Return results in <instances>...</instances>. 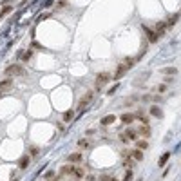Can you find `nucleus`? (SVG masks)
I'll return each mask as SVG.
<instances>
[{"mask_svg": "<svg viewBox=\"0 0 181 181\" xmlns=\"http://www.w3.org/2000/svg\"><path fill=\"white\" fill-rule=\"evenodd\" d=\"M6 76H9V78H13V76H22L24 73H25V69L22 67L20 63H11V65H7L6 67Z\"/></svg>", "mask_w": 181, "mask_h": 181, "instance_id": "nucleus-1", "label": "nucleus"}, {"mask_svg": "<svg viewBox=\"0 0 181 181\" xmlns=\"http://www.w3.org/2000/svg\"><path fill=\"white\" fill-rule=\"evenodd\" d=\"M111 80H112V76H111L109 73H100V74L96 76V80H94V89H96V91H100L101 87H103V85H107Z\"/></svg>", "mask_w": 181, "mask_h": 181, "instance_id": "nucleus-2", "label": "nucleus"}, {"mask_svg": "<svg viewBox=\"0 0 181 181\" xmlns=\"http://www.w3.org/2000/svg\"><path fill=\"white\" fill-rule=\"evenodd\" d=\"M141 29H143V33H145V36H147V40H149V43H156L158 42V33H156V29L152 27H147V25H141Z\"/></svg>", "mask_w": 181, "mask_h": 181, "instance_id": "nucleus-3", "label": "nucleus"}, {"mask_svg": "<svg viewBox=\"0 0 181 181\" xmlns=\"http://www.w3.org/2000/svg\"><path fill=\"white\" fill-rule=\"evenodd\" d=\"M94 98V91H87L83 96L80 98V101H78V111H83L89 103H91V100Z\"/></svg>", "mask_w": 181, "mask_h": 181, "instance_id": "nucleus-4", "label": "nucleus"}, {"mask_svg": "<svg viewBox=\"0 0 181 181\" xmlns=\"http://www.w3.org/2000/svg\"><path fill=\"white\" fill-rule=\"evenodd\" d=\"M129 69H130V67H129L125 62H121L120 65H118V69H116V73H114V76H112V78H114V80H120L121 76H125V74H127V71H129Z\"/></svg>", "mask_w": 181, "mask_h": 181, "instance_id": "nucleus-5", "label": "nucleus"}, {"mask_svg": "<svg viewBox=\"0 0 181 181\" xmlns=\"http://www.w3.org/2000/svg\"><path fill=\"white\" fill-rule=\"evenodd\" d=\"M150 134H152V130H150V127H149L147 123H143L141 127H138V136H141L143 140H149Z\"/></svg>", "mask_w": 181, "mask_h": 181, "instance_id": "nucleus-6", "label": "nucleus"}, {"mask_svg": "<svg viewBox=\"0 0 181 181\" xmlns=\"http://www.w3.org/2000/svg\"><path fill=\"white\" fill-rule=\"evenodd\" d=\"M11 87H13V80H11V78L7 76L6 80L0 81V94H2V92H6V91H9Z\"/></svg>", "mask_w": 181, "mask_h": 181, "instance_id": "nucleus-7", "label": "nucleus"}, {"mask_svg": "<svg viewBox=\"0 0 181 181\" xmlns=\"http://www.w3.org/2000/svg\"><path fill=\"white\" fill-rule=\"evenodd\" d=\"M81 160H83L81 152H73V154H69V156H67V161H69V163H73V165L81 163Z\"/></svg>", "mask_w": 181, "mask_h": 181, "instance_id": "nucleus-8", "label": "nucleus"}, {"mask_svg": "<svg viewBox=\"0 0 181 181\" xmlns=\"http://www.w3.org/2000/svg\"><path fill=\"white\" fill-rule=\"evenodd\" d=\"M154 29H156V33H158V36H163V35H165V31L168 29V24H167V22H158Z\"/></svg>", "mask_w": 181, "mask_h": 181, "instance_id": "nucleus-9", "label": "nucleus"}, {"mask_svg": "<svg viewBox=\"0 0 181 181\" xmlns=\"http://www.w3.org/2000/svg\"><path fill=\"white\" fill-rule=\"evenodd\" d=\"M120 120H121V123H125V125H130L132 121L136 120V116H134L132 112H125V114H121L120 116Z\"/></svg>", "mask_w": 181, "mask_h": 181, "instance_id": "nucleus-10", "label": "nucleus"}, {"mask_svg": "<svg viewBox=\"0 0 181 181\" xmlns=\"http://www.w3.org/2000/svg\"><path fill=\"white\" fill-rule=\"evenodd\" d=\"M125 134H127V138L130 141H136L140 136H138V129H132V127H129L127 130H125Z\"/></svg>", "mask_w": 181, "mask_h": 181, "instance_id": "nucleus-11", "label": "nucleus"}, {"mask_svg": "<svg viewBox=\"0 0 181 181\" xmlns=\"http://www.w3.org/2000/svg\"><path fill=\"white\" fill-rule=\"evenodd\" d=\"M73 172H74L73 165H63L60 168V172H58V176H67V174H73Z\"/></svg>", "mask_w": 181, "mask_h": 181, "instance_id": "nucleus-12", "label": "nucleus"}, {"mask_svg": "<svg viewBox=\"0 0 181 181\" xmlns=\"http://www.w3.org/2000/svg\"><path fill=\"white\" fill-rule=\"evenodd\" d=\"M114 121H116V116H114V114H109V116L101 118V120H100V123L103 125V127H107V125H112Z\"/></svg>", "mask_w": 181, "mask_h": 181, "instance_id": "nucleus-13", "label": "nucleus"}, {"mask_svg": "<svg viewBox=\"0 0 181 181\" xmlns=\"http://www.w3.org/2000/svg\"><path fill=\"white\" fill-rule=\"evenodd\" d=\"M149 112H150V116H154V118H163V111H161L158 105H152Z\"/></svg>", "mask_w": 181, "mask_h": 181, "instance_id": "nucleus-14", "label": "nucleus"}, {"mask_svg": "<svg viewBox=\"0 0 181 181\" xmlns=\"http://www.w3.org/2000/svg\"><path fill=\"white\" fill-rule=\"evenodd\" d=\"M160 73L161 74H165V76H174V74L178 73V69H176V67H163Z\"/></svg>", "mask_w": 181, "mask_h": 181, "instance_id": "nucleus-15", "label": "nucleus"}, {"mask_svg": "<svg viewBox=\"0 0 181 181\" xmlns=\"http://www.w3.org/2000/svg\"><path fill=\"white\" fill-rule=\"evenodd\" d=\"M130 156H132V158H134L136 161H141V160H143V150L136 147L134 150H130Z\"/></svg>", "mask_w": 181, "mask_h": 181, "instance_id": "nucleus-16", "label": "nucleus"}, {"mask_svg": "<svg viewBox=\"0 0 181 181\" xmlns=\"http://www.w3.org/2000/svg\"><path fill=\"white\" fill-rule=\"evenodd\" d=\"M134 116H136V120H140L141 123H147V125H149V116H147V114H145L143 111H138V112H136Z\"/></svg>", "mask_w": 181, "mask_h": 181, "instance_id": "nucleus-17", "label": "nucleus"}, {"mask_svg": "<svg viewBox=\"0 0 181 181\" xmlns=\"http://www.w3.org/2000/svg\"><path fill=\"white\" fill-rule=\"evenodd\" d=\"M73 176H74L76 179H81V178L85 176V170H83L81 167H74V172H73Z\"/></svg>", "mask_w": 181, "mask_h": 181, "instance_id": "nucleus-18", "label": "nucleus"}, {"mask_svg": "<svg viewBox=\"0 0 181 181\" xmlns=\"http://www.w3.org/2000/svg\"><path fill=\"white\" fill-rule=\"evenodd\" d=\"M73 116H74V111H73V109H69V111H65V112H63V116H62V118H63L65 123H69V121L73 120Z\"/></svg>", "mask_w": 181, "mask_h": 181, "instance_id": "nucleus-19", "label": "nucleus"}, {"mask_svg": "<svg viewBox=\"0 0 181 181\" xmlns=\"http://www.w3.org/2000/svg\"><path fill=\"white\" fill-rule=\"evenodd\" d=\"M29 161H31V158H29V156H22V160H18V167H20V168H27Z\"/></svg>", "mask_w": 181, "mask_h": 181, "instance_id": "nucleus-20", "label": "nucleus"}, {"mask_svg": "<svg viewBox=\"0 0 181 181\" xmlns=\"http://www.w3.org/2000/svg\"><path fill=\"white\" fill-rule=\"evenodd\" d=\"M168 158H170V152H165V154H161V158H160V161H158V165H160V167H165V165H167V161H168Z\"/></svg>", "mask_w": 181, "mask_h": 181, "instance_id": "nucleus-21", "label": "nucleus"}, {"mask_svg": "<svg viewBox=\"0 0 181 181\" xmlns=\"http://www.w3.org/2000/svg\"><path fill=\"white\" fill-rule=\"evenodd\" d=\"M56 178H58V174H55L53 170H47V172L43 174V179L45 181H53V179H56Z\"/></svg>", "mask_w": 181, "mask_h": 181, "instance_id": "nucleus-22", "label": "nucleus"}, {"mask_svg": "<svg viewBox=\"0 0 181 181\" xmlns=\"http://www.w3.org/2000/svg\"><path fill=\"white\" fill-rule=\"evenodd\" d=\"M136 147L141 149V150H145V149H149V141L147 140H136Z\"/></svg>", "mask_w": 181, "mask_h": 181, "instance_id": "nucleus-23", "label": "nucleus"}, {"mask_svg": "<svg viewBox=\"0 0 181 181\" xmlns=\"http://www.w3.org/2000/svg\"><path fill=\"white\" fill-rule=\"evenodd\" d=\"M78 147H80V149H89V147H91V143H89L87 138H81V140H78Z\"/></svg>", "mask_w": 181, "mask_h": 181, "instance_id": "nucleus-24", "label": "nucleus"}, {"mask_svg": "<svg viewBox=\"0 0 181 181\" xmlns=\"http://www.w3.org/2000/svg\"><path fill=\"white\" fill-rule=\"evenodd\" d=\"M31 56H33V49H29V51H25V53H24L22 62H29V60H31Z\"/></svg>", "mask_w": 181, "mask_h": 181, "instance_id": "nucleus-25", "label": "nucleus"}, {"mask_svg": "<svg viewBox=\"0 0 181 181\" xmlns=\"http://www.w3.org/2000/svg\"><path fill=\"white\" fill-rule=\"evenodd\" d=\"M132 178H134V172H132V168H129V170L125 172V178H123V181H132Z\"/></svg>", "mask_w": 181, "mask_h": 181, "instance_id": "nucleus-26", "label": "nucleus"}, {"mask_svg": "<svg viewBox=\"0 0 181 181\" xmlns=\"http://www.w3.org/2000/svg\"><path fill=\"white\" fill-rule=\"evenodd\" d=\"M118 138H120V141L121 143H123V145H127V143H129V138H127V134H125V132H120V136H118Z\"/></svg>", "mask_w": 181, "mask_h": 181, "instance_id": "nucleus-27", "label": "nucleus"}, {"mask_svg": "<svg viewBox=\"0 0 181 181\" xmlns=\"http://www.w3.org/2000/svg\"><path fill=\"white\" fill-rule=\"evenodd\" d=\"M11 11H13V7H11V6H7V7H4V9L0 11V17H6V15H9Z\"/></svg>", "mask_w": 181, "mask_h": 181, "instance_id": "nucleus-28", "label": "nucleus"}, {"mask_svg": "<svg viewBox=\"0 0 181 181\" xmlns=\"http://www.w3.org/2000/svg\"><path fill=\"white\" fill-rule=\"evenodd\" d=\"M158 92H160V94L167 92V83H160V85H158Z\"/></svg>", "mask_w": 181, "mask_h": 181, "instance_id": "nucleus-29", "label": "nucleus"}, {"mask_svg": "<svg viewBox=\"0 0 181 181\" xmlns=\"http://www.w3.org/2000/svg\"><path fill=\"white\" fill-rule=\"evenodd\" d=\"M100 181H112V176H107V174H101Z\"/></svg>", "mask_w": 181, "mask_h": 181, "instance_id": "nucleus-30", "label": "nucleus"}, {"mask_svg": "<svg viewBox=\"0 0 181 181\" xmlns=\"http://www.w3.org/2000/svg\"><path fill=\"white\" fill-rule=\"evenodd\" d=\"M38 154H40V149L38 147H33L31 149V156H38Z\"/></svg>", "mask_w": 181, "mask_h": 181, "instance_id": "nucleus-31", "label": "nucleus"}, {"mask_svg": "<svg viewBox=\"0 0 181 181\" xmlns=\"http://www.w3.org/2000/svg\"><path fill=\"white\" fill-rule=\"evenodd\" d=\"M152 100V94H145V96H141V101H150Z\"/></svg>", "mask_w": 181, "mask_h": 181, "instance_id": "nucleus-32", "label": "nucleus"}, {"mask_svg": "<svg viewBox=\"0 0 181 181\" xmlns=\"http://www.w3.org/2000/svg\"><path fill=\"white\" fill-rule=\"evenodd\" d=\"M31 47H33V49H42V45L38 43V42H33V45H31Z\"/></svg>", "mask_w": 181, "mask_h": 181, "instance_id": "nucleus-33", "label": "nucleus"}, {"mask_svg": "<svg viewBox=\"0 0 181 181\" xmlns=\"http://www.w3.org/2000/svg\"><path fill=\"white\" fill-rule=\"evenodd\" d=\"M116 89H118V85H114V87H111V89H109V94H112V92H114Z\"/></svg>", "mask_w": 181, "mask_h": 181, "instance_id": "nucleus-34", "label": "nucleus"}, {"mask_svg": "<svg viewBox=\"0 0 181 181\" xmlns=\"http://www.w3.org/2000/svg\"><path fill=\"white\" fill-rule=\"evenodd\" d=\"M152 100H154V101H161V96H160V94H156V96H152Z\"/></svg>", "mask_w": 181, "mask_h": 181, "instance_id": "nucleus-35", "label": "nucleus"}, {"mask_svg": "<svg viewBox=\"0 0 181 181\" xmlns=\"http://www.w3.org/2000/svg\"><path fill=\"white\" fill-rule=\"evenodd\" d=\"M112 181H120V179H116V178H112Z\"/></svg>", "mask_w": 181, "mask_h": 181, "instance_id": "nucleus-36", "label": "nucleus"}, {"mask_svg": "<svg viewBox=\"0 0 181 181\" xmlns=\"http://www.w3.org/2000/svg\"><path fill=\"white\" fill-rule=\"evenodd\" d=\"M0 18H2V17H0Z\"/></svg>", "mask_w": 181, "mask_h": 181, "instance_id": "nucleus-37", "label": "nucleus"}]
</instances>
